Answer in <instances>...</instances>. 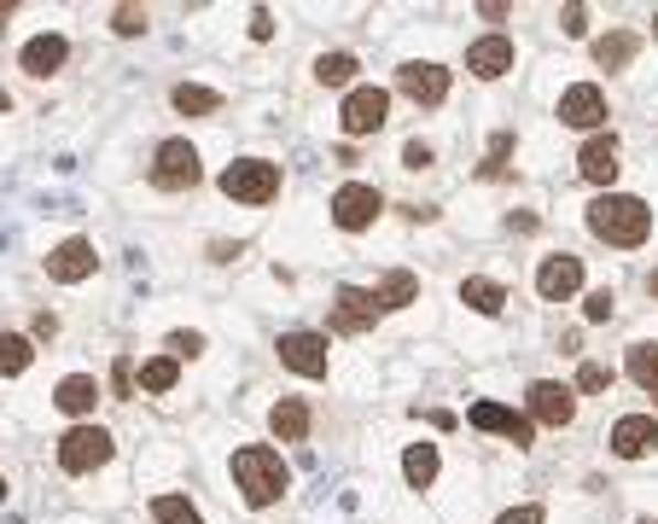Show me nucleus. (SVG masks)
<instances>
[{"label": "nucleus", "mask_w": 658, "mask_h": 524, "mask_svg": "<svg viewBox=\"0 0 658 524\" xmlns=\"http://www.w3.org/2000/svg\"><path fill=\"white\" fill-rule=\"evenodd\" d=\"M589 233L618 245V251H635V245H647V233H652V210L629 193H601L589 205Z\"/></svg>", "instance_id": "f257e3e1"}, {"label": "nucleus", "mask_w": 658, "mask_h": 524, "mask_svg": "<svg viewBox=\"0 0 658 524\" xmlns=\"http://www.w3.org/2000/svg\"><path fill=\"white\" fill-rule=\"evenodd\" d=\"M234 483H239V495L251 501V507H274V501L285 495V483H292V472H285V460L274 449L245 443V449H234Z\"/></svg>", "instance_id": "f03ea898"}, {"label": "nucleus", "mask_w": 658, "mask_h": 524, "mask_svg": "<svg viewBox=\"0 0 658 524\" xmlns=\"http://www.w3.org/2000/svg\"><path fill=\"white\" fill-rule=\"evenodd\" d=\"M222 193L239 198V205H269V198H280V164H269V157H239V164L222 170Z\"/></svg>", "instance_id": "7ed1b4c3"}, {"label": "nucleus", "mask_w": 658, "mask_h": 524, "mask_svg": "<svg viewBox=\"0 0 658 524\" xmlns=\"http://www.w3.org/2000/svg\"><path fill=\"white\" fill-rule=\"evenodd\" d=\"M111 449H117V443H111V432H106V426H94V419H88V426H71L65 437H58V467L82 478V472L106 467V460H111Z\"/></svg>", "instance_id": "20e7f679"}, {"label": "nucleus", "mask_w": 658, "mask_h": 524, "mask_svg": "<svg viewBox=\"0 0 658 524\" xmlns=\"http://www.w3.org/2000/svg\"><path fill=\"white\" fill-rule=\"evenodd\" d=\"M198 146L193 140H163V146L152 152V187L163 193H181V187H198Z\"/></svg>", "instance_id": "39448f33"}, {"label": "nucleus", "mask_w": 658, "mask_h": 524, "mask_svg": "<svg viewBox=\"0 0 658 524\" xmlns=\"http://www.w3.org/2000/svg\"><path fill=\"white\" fill-rule=\"evenodd\" d=\"M379 210H385V198H379V187H367V181H349V187H338V193H333V221H338L344 233L374 228Z\"/></svg>", "instance_id": "423d86ee"}, {"label": "nucleus", "mask_w": 658, "mask_h": 524, "mask_svg": "<svg viewBox=\"0 0 658 524\" xmlns=\"http://www.w3.org/2000/svg\"><path fill=\"white\" fill-rule=\"evenodd\" d=\"M466 426H478V432H496V437H507V443H513V449H530V437H537V426H530V414L507 408V402H472Z\"/></svg>", "instance_id": "0eeeda50"}, {"label": "nucleus", "mask_w": 658, "mask_h": 524, "mask_svg": "<svg viewBox=\"0 0 658 524\" xmlns=\"http://www.w3.org/2000/svg\"><path fill=\"white\" fill-rule=\"evenodd\" d=\"M385 117H390V94L385 88H349L344 94V111H338L344 134H379Z\"/></svg>", "instance_id": "6e6552de"}, {"label": "nucleus", "mask_w": 658, "mask_h": 524, "mask_svg": "<svg viewBox=\"0 0 658 524\" xmlns=\"http://www.w3.org/2000/svg\"><path fill=\"white\" fill-rule=\"evenodd\" d=\"M280 361L292 373H303V379H321L326 373V338L321 332H280Z\"/></svg>", "instance_id": "1a4fd4ad"}, {"label": "nucleus", "mask_w": 658, "mask_h": 524, "mask_svg": "<svg viewBox=\"0 0 658 524\" xmlns=\"http://www.w3.org/2000/svg\"><path fill=\"white\" fill-rule=\"evenodd\" d=\"M397 88L414 99V106H443L449 99V70L443 65H425V58H414V65L397 70Z\"/></svg>", "instance_id": "9d476101"}, {"label": "nucleus", "mask_w": 658, "mask_h": 524, "mask_svg": "<svg viewBox=\"0 0 658 524\" xmlns=\"http://www.w3.org/2000/svg\"><path fill=\"white\" fill-rule=\"evenodd\" d=\"M560 123H565V129H601V123H606V94L594 88V83L565 88V94H560Z\"/></svg>", "instance_id": "9b49d317"}, {"label": "nucleus", "mask_w": 658, "mask_h": 524, "mask_svg": "<svg viewBox=\"0 0 658 524\" xmlns=\"http://www.w3.org/2000/svg\"><path fill=\"white\" fill-rule=\"evenodd\" d=\"M571 414H578V391L571 385H553V379H537V385H530V419H542V426H571Z\"/></svg>", "instance_id": "f8f14e48"}, {"label": "nucleus", "mask_w": 658, "mask_h": 524, "mask_svg": "<svg viewBox=\"0 0 658 524\" xmlns=\"http://www.w3.org/2000/svg\"><path fill=\"white\" fill-rule=\"evenodd\" d=\"M658 449V419L652 414H624L618 426H612V455L618 460H641Z\"/></svg>", "instance_id": "ddd939ff"}, {"label": "nucleus", "mask_w": 658, "mask_h": 524, "mask_svg": "<svg viewBox=\"0 0 658 524\" xmlns=\"http://www.w3.org/2000/svg\"><path fill=\"white\" fill-rule=\"evenodd\" d=\"M94 269H99L94 239H65V245L47 256V280H58V286H76V280H88Z\"/></svg>", "instance_id": "4468645a"}, {"label": "nucleus", "mask_w": 658, "mask_h": 524, "mask_svg": "<svg viewBox=\"0 0 658 524\" xmlns=\"http://www.w3.org/2000/svg\"><path fill=\"white\" fill-rule=\"evenodd\" d=\"M583 286V262L578 256H548L542 269H537V292H542V304H565L571 292Z\"/></svg>", "instance_id": "2eb2a0df"}, {"label": "nucleus", "mask_w": 658, "mask_h": 524, "mask_svg": "<svg viewBox=\"0 0 658 524\" xmlns=\"http://www.w3.org/2000/svg\"><path fill=\"white\" fill-rule=\"evenodd\" d=\"M374 320H379L374 292H362V286H338V297H333V327H338V332H367Z\"/></svg>", "instance_id": "dca6fc26"}, {"label": "nucleus", "mask_w": 658, "mask_h": 524, "mask_svg": "<svg viewBox=\"0 0 658 524\" xmlns=\"http://www.w3.org/2000/svg\"><path fill=\"white\" fill-rule=\"evenodd\" d=\"M618 134H594L589 146L578 152V170H583V181H594V187H612L618 181Z\"/></svg>", "instance_id": "f3484780"}, {"label": "nucleus", "mask_w": 658, "mask_h": 524, "mask_svg": "<svg viewBox=\"0 0 658 524\" xmlns=\"http://www.w3.org/2000/svg\"><path fill=\"white\" fill-rule=\"evenodd\" d=\"M466 70L478 76V83H496V76L513 70V42L507 35H484V42L466 47Z\"/></svg>", "instance_id": "a211bd4d"}, {"label": "nucleus", "mask_w": 658, "mask_h": 524, "mask_svg": "<svg viewBox=\"0 0 658 524\" xmlns=\"http://www.w3.org/2000/svg\"><path fill=\"white\" fill-rule=\"evenodd\" d=\"M269 426H274L280 443H303V437H310V402H303V396H280L269 408Z\"/></svg>", "instance_id": "6ab92c4d"}, {"label": "nucleus", "mask_w": 658, "mask_h": 524, "mask_svg": "<svg viewBox=\"0 0 658 524\" xmlns=\"http://www.w3.org/2000/svg\"><path fill=\"white\" fill-rule=\"evenodd\" d=\"M65 58H71V42H65V35H35V42H24V70H30V76L65 70Z\"/></svg>", "instance_id": "aec40b11"}, {"label": "nucleus", "mask_w": 658, "mask_h": 524, "mask_svg": "<svg viewBox=\"0 0 658 524\" xmlns=\"http://www.w3.org/2000/svg\"><path fill=\"white\" fill-rule=\"evenodd\" d=\"M99 396H106V391H99V379H88V373H71V379H58V391H53V402H58V408H65V414H94V402Z\"/></svg>", "instance_id": "412c9836"}, {"label": "nucleus", "mask_w": 658, "mask_h": 524, "mask_svg": "<svg viewBox=\"0 0 658 524\" xmlns=\"http://www.w3.org/2000/svg\"><path fill=\"white\" fill-rule=\"evenodd\" d=\"M635 53H641V35H635V30H612V35L594 42V65H601V70H624Z\"/></svg>", "instance_id": "4be33fe9"}, {"label": "nucleus", "mask_w": 658, "mask_h": 524, "mask_svg": "<svg viewBox=\"0 0 658 524\" xmlns=\"http://www.w3.org/2000/svg\"><path fill=\"white\" fill-rule=\"evenodd\" d=\"M374 304H379V315H385V309H408V304H420V280L408 274V269H390V274L379 280Z\"/></svg>", "instance_id": "5701e85b"}, {"label": "nucleus", "mask_w": 658, "mask_h": 524, "mask_svg": "<svg viewBox=\"0 0 658 524\" xmlns=\"http://www.w3.org/2000/svg\"><path fill=\"white\" fill-rule=\"evenodd\" d=\"M461 304L478 309V315H501L507 286H501V280H484V274H466V280H461Z\"/></svg>", "instance_id": "b1692460"}, {"label": "nucleus", "mask_w": 658, "mask_h": 524, "mask_svg": "<svg viewBox=\"0 0 658 524\" xmlns=\"http://www.w3.org/2000/svg\"><path fill=\"white\" fill-rule=\"evenodd\" d=\"M170 99H175L181 117H216V111H222V94H216V88H198V83H175Z\"/></svg>", "instance_id": "393cba45"}, {"label": "nucleus", "mask_w": 658, "mask_h": 524, "mask_svg": "<svg viewBox=\"0 0 658 524\" xmlns=\"http://www.w3.org/2000/svg\"><path fill=\"white\" fill-rule=\"evenodd\" d=\"M402 478L414 483V490H431V478H438V449H431V443H408Z\"/></svg>", "instance_id": "a878e982"}, {"label": "nucleus", "mask_w": 658, "mask_h": 524, "mask_svg": "<svg viewBox=\"0 0 658 524\" xmlns=\"http://www.w3.org/2000/svg\"><path fill=\"white\" fill-rule=\"evenodd\" d=\"M30 361H35V350H30L24 332H0V379H18Z\"/></svg>", "instance_id": "bb28decb"}, {"label": "nucleus", "mask_w": 658, "mask_h": 524, "mask_svg": "<svg viewBox=\"0 0 658 524\" xmlns=\"http://www.w3.org/2000/svg\"><path fill=\"white\" fill-rule=\"evenodd\" d=\"M356 70H362L356 53H321V58H315V83H321V88H344Z\"/></svg>", "instance_id": "cd10ccee"}, {"label": "nucleus", "mask_w": 658, "mask_h": 524, "mask_svg": "<svg viewBox=\"0 0 658 524\" xmlns=\"http://www.w3.org/2000/svg\"><path fill=\"white\" fill-rule=\"evenodd\" d=\"M181 379V361L175 356H152L147 368H140V391H152V396H163Z\"/></svg>", "instance_id": "c85d7f7f"}, {"label": "nucleus", "mask_w": 658, "mask_h": 524, "mask_svg": "<svg viewBox=\"0 0 658 524\" xmlns=\"http://www.w3.org/2000/svg\"><path fill=\"white\" fill-rule=\"evenodd\" d=\"M152 518H158V524H204L187 495H158V501H152Z\"/></svg>", "instance_id": "c756f323"}, {"label": "nucleus", "mask_w": 658, "mask_h": 524, "mask_svg": "<svg viewBox=\"0 0 658 524\" xmlns=\"http://www.w3.org/2000/svg\"><path fill=\"white\" fill-rule=\"evenodd\" d=\"M624 368H629V379H635V385H658V345H629V361H624Z\"/></svg>", "instance_id": "7c9ffc66"}, {"label": "nucleus", "mask_w": 658, "mask_h": 524, "mask_svg": "<svg viewBox=\"0 0 658 524\" xmlns=\"http://www.w3.org/2000/svg\"><path fill=\"white\" fill-rule=\"evenodd\" d=\"M578 391H589V396L612 391V368H601V361H583V368H578Z\"/></svg>", "instance_id": "2f4dec72"}, {"label": "nucleus", "mask_w": 658, "mask_h": 524, "mask_svg": "<svg viewBox=\"0 0 658 524\" xmlns=\"http://www.w3.org/2000/svg\"><path fill=\"white\" fill-rule=\"evenodd\" d=\"M111 30H117V35H140V30H147V12H140V7H117Z\"/></svg>", "instance_id": "473e14b6"}, {"label": "nucleus", "mask_w": 658, "mask_h": 524, "mask_svg": "<svg viewBox=\"0 0 658 524\" xmlns=\"http://www.w3.org/2000/svg\"><path fill=\"white\" fill-rule=\"evenodd\" d=\"M111 391H117V396H134V361H129V356H117V368H111Z\"/></svg>", "instance_id": "72a5a7b5"}, {"label": "nucleus", "mask_w": 658, "mask_h": 524, "mask_svg": "<svg viewBox=\"0 0 658 524\" xmlns=\"http://www.w3.org/2000/svg\"><path fill=\"white\" fill-rule=\"evenodd\" d=\"M402 170H431V146H425V140H408V146H402Z\"/></svg>", "instance_id": "f704fd0d"}, {"label": "nucleus", "mask_w": 658, "mask_h": 524, "mask_svg": "<svg viewBox=\"0 0 658 524\" xmlns=\"http://www.w3.org/2000/svg\"><path fill=\"white\" fill-rule=\"evenodd\" d=\"M170 350H175V361L181 356H198L204 350V332H170Z\"/></svg>", "instance_id": "c9c22d12"}, {"label": "nucleus", "mask_w": 658, "mask_h": 524, "mask_svg": "<svg viewBox=\"0 0 658 524\" xmlns=\"http://www.w3.org/2000/svg\"><path fill=\"white\" fill-rule=\"evenodd\" d=\"M496 524H548V513L542 507H507Z\"/></svg>", "instance_id": "e433bc0d"}, {"label": "nucleus", "mask_w": 658, "mask_h": 524, "mask_svg": "<svg viewBox=\"0 0 658 524\" xmlns=\"http://www.w3.org/2000/svg\"><path fill=\"white\" fill-rule=\"evenodd\" d=\"M583 315H589V320H612V292H589Z\"/></svg>", "instance_id": "4c0bfd02"}, {"label": "nucleus", "mask_w": 658, "mask_h": 524, "mask_svg": "<svg viewBox=\"0 0 658 524\" xmlns=\"http://www.w3.org/2000/svg\"><path fill=\"white\" fill-rule=\"evenodd\" d=\"M560 30H565V35H583V30H589V12H583V7H565V12H560Z\"/></svg>", "instance_id": "58836bf2"}, {"label": "nucleus", "mask_w": 658, "mask_h": 524, "mask_svg": "<svg viewBox=\"0 0 658 524\" xmlns=\"http://www.w3.org/2000/svg\"><path fill=\"white\" fill-rule=\"evenodd\" d=\"M251 35H257V42H269V35H274V12H251Z\"/></svg>", "instance_id": "ea45409f"}, {"label": "nucleus", "mask_w": 658, "mask_h": 524, "mask_svg": "<svg viewBox=\"0 0 658 524\" xmlns=\"http://www.w3.org/2000/svg\"><path fill=\"white\" fill-rule=\"evenodd\" d=\"M7 111H12V94H7V88H0V117H7Z\"/></svg>", "instance_id": "a19ab883"}, {"label": "nucleus", "mask_w": 658, "mask_h": 524, "mask_svg": "<svg viewBox=\"0 0 658 524\" xmlns=\"http://www.w3.org/2000/svg\"><path fill=\"white\" fill-rule=\"evenodd\" d=\"M647 292H652V297H658V269H652V274H647Z\"/></svg>", "instance_id": "79ce46f5"}, {"label": "nucleus", "mask_w": 658, "mask_h": 524, "mask_svg": "<svg viewBox=\"0 0 658 524\" xmlns=\"http://www.w3.org/2000/svg\"><path fill=\"white\" fill-rule=\"evenodd\" d=\"M7 18H12V7H0V30H7Z\"/></svg>", "instance_id": "37998d69"}, {"label": "nucleus", "mask_w": 658, "mask_h": 524, "mask_svg": "<svg viewBox=\"0 0 658 524\" xmlns=\"http://www.w3.org/2000/svg\"><path fill=\"white\" fill-rule=\"evenodd\" d=\"M0 501H7V478H0Z\"/></svg>", "instance_id": "c03bdc74"}, {"label": "nucleus", "mask_w": 658, "mask_h": 524, "mask_svg": "<svg viewBox=\"0 0 658 524\" xmlns=\"http://www.w3.org/2000/svg\"><path fill=\"white\" fill-rule=\"evenodd\" d=\"M652 35H658V12H652Z\"/></svg>", "instance_id": "a18cd8bd"}, {"label": "nucleus", "mask_w": 658, "mask_h": 524, "mask_svg": "<svg viewBox=\"0 0 658 524\" xmlns=\"http://www.w3.org/2000/svg\"><path fill=\"white\" fill-rule=\"evenodd\" d=\"M652 402H658V385H652Z\"/></svg>", "instance_id": "49530a36"}, {"label": "nucleus", "mask_w": 658, "mask_h": 524, "mask_svg": "<svg viewBox=\"0 0 658 524\" xmlns=\"http://www.w3.org/2000/svg\"><path fill=\"white\" fill-rule=\"evenodd\" d=\"M641 524H658V518H641Z\"/></svg>", "instance_id": "de8ad7c7"}]
</instances>
